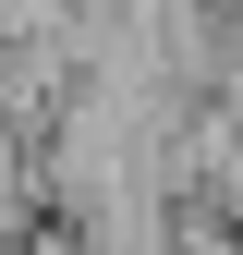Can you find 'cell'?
Returning <instances> with one entry per match:
<instances>
[{
  "label": "cell",
  "mask_w": 243,
  "mask_h": 255,
  "mask_svg": "<svg viewBox=\"0 0 243 255\" xmlns=\"http://www.w3.org/2000/svg\"><path fill=\"white\" fill-rule=\"evenodd\" d=\"M170 255H243V219L219 195H170Z\"/></svg>",
  "instance_id": "cell-1"
}]
</instances>
